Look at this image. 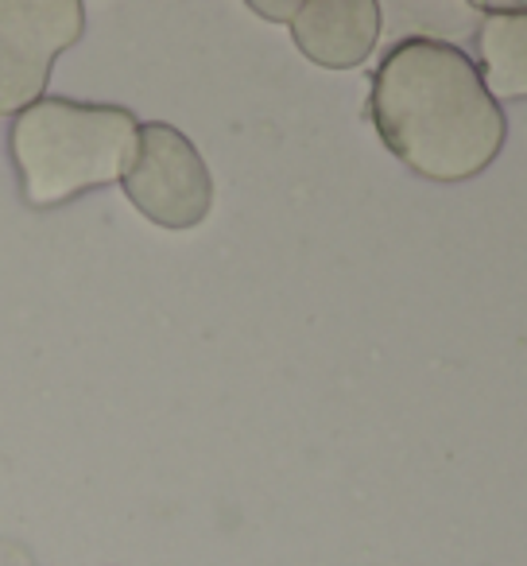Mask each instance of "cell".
Instances as JSON below:
<instances>
[{"instance_id": "6da1fadb", "label": "cell", "mask_w": 527, "mask_h": 566, "mask_svg": "<svg viewBox=\"0 0 527 566\" xmlns=\"http://www.w3.org/2000/svg\"><path fill=\"white\" fill-rule=\"evenodd\" d=\"M369 117L384 148L426 182H470L496 164L508 120L462 48L411 35L380 59Z\"/></svg>"}, {"instance_id": "7a4b0ae2", "label": "cell", "mask_w": 527, "mask_h": 566, "mask_svg": "<svg viewBox=\"0 0 527 566\" xmlns=\"http://www.w3.org/2000/svg\"><path fill=\"white\" fill-rule=\"evenodd\" d=\"M140 120L120 105L43 97L12 120L9 148L24 202L35 210L66 206L125 179L136 156Z\"/></svg>"}, {"instance_id": "3957f363", "label": "cell", "mask_w": 527, "mask_h": 566, "mask_svg": "<svg viewBox=\"0 0 527 566\" xmlns=\"http://www.w3.org/2000/svg\"><path fill=\"white\" fill-rule=\"evenodd\" d=\"M120 187L151 226L164 229L202 226L213 206V175L202 151L164 120L140 125L136 156Z\"/></svg>"}, {"instance_id": "277c9868", "label": "cell", "mask_w": 527, "mask_h": 566, "mask_svg": "<svg viewBox=\"0 0 527 566\" xmlns=\"http://www.w3.org/2000/svg\"><path fill=\"white\" fill-rule=\"evenodd\" d=\"M86 32L78 0H0V113L43 102L51 66Z\"/></svg>"}, {"instance_id": "5b68a950", "label": "cell", "mask_w": 527, "mask_h": 566, "mask_svg": "<svg viewBox=\"0 0 527 566\" xmlns=\"http://www.w3.org/2000/svg\"><path fill=\"white\" fill-rule=\"evenodd\" d=\"M292 40L323 71H354L380 40L377 0H307L292 17Z\"/></svg>"}, {"instance_id": "8992f818", "label": "cell", "mask_w": 527, "mask_h": 566, "mask_svg": "<svg viewBox=\"0 0 527 566\" xmlns=\"http://www.w3.org/2000/svg\"><path fill=\"white\" fill-rule=\"evenodd\" d=\"M477 71L500 102H527V9H481Z\"/></svg>"}]
</instances>
